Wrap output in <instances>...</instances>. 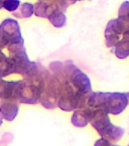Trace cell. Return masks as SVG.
<instances>
[{"label":"cell","instance_id":"6da1fadb","mask_svg":"<svg viewBox=\"0 0 129 146\" xmlns=\"http://www.w3.org/2000/svg\"><path fill=\"white\" fill-rule=\"evenodd\" d=\"M51 72L59 80L60 84H69L81 95L88 96L93 91L91 80L71 60L52 62L50 64Z\"/></svg>","mask_w":129,"mask_h":146},{"label":"cell","instance_id":"7a4b0ae2","mask_svg":"<svg viewBox=\"0 0 129 146\" xmlns=\"http://www.w3.org/2000/svg\"><path fill=\"white\" fill-rule=\"evenodd\" d=\"M107 46L118 59L129 56V21L119 18L112 19L105 30Z\"/></svg>","mask_w":129,"mask_h":146},{"label":"cell","instance_id":"3957f363","mask_svg":"<svg viewBox=\"0 0 129 146\" xmlns=\"http://www.w3.org/2000/svg\"><path fill=\"white\" fill-rule=\"evenodd\" d=\"M128 98L125 93L118 92H92L88 98L87 106L93 110H99L106 113L118 115L125 110Z\"/></svg>","mask_w":129,"mask_h":146},{"label":"cell","instance_id":"277c9868","mask_svg":"<svg viewBox=\"0 0 129 146\" xmlns=\"http://www.w3.org/2000/svg\"><path fill=\"white\" fill-rule=\"evenodd\" d=\"M75 2L71 1H39L34 5V13L37 17L47 18L54 27L65 26L66 9Z\"/></svg>","mask_w":129,"mask_h":146},{"label":"cell","instance_id":"5b68a950","mask_svg":"<svg viewBox=\"0 0 129 146\" xmlns=\"http://www.w3.org/2000/svg\"><path fill=\"white\" fill-rule=\"evenodd\" d=\"M90 123L101 138L109 142H117L125 133V129L114 125L109 119L108 114L102 110L93 109Z\"/></svg>","mask_w":129,"mask_h":146},{"label":"cell","instance_id":"8992f818","mask_svg":"<svg viewBox=\"0 0 129 146\" xmlns=\"http://www.w3.org/2000/svg\"><path fill=\"white\" fill-rule=\"evenodd\" d=\"M61 91V84L51 72L46 68L40 83L41 104L46 109H55L58 107V100Z\"/></svg>","mask_w":129,"mask_h":146},{"label":"cell","instance_id":"52a82bcc","mask_svg":"<svg viewBox=\"0 0 129 146\" xmlns=\"http://www.w3.org/2000/svg\"><path fill=\"white\" fill-rule=\"evenodd\" d=\"M89 96L81 95L69 84H61L58 107L64 111L70 112L88 107Z\"/></svg>","mask_w":129,"mask_h":146},{"label":"cell","instance_id":"ba28073f","mask_svg":"<svg viewBox=\"0 0 129 146\" xmlns=\"http://www.w3.org/2000/svg\"><path fill=\"white\" fill-rule=\"evenodd\" d=\"M13 74H19L25 77L34 67L35 62L30 61L27 56L24 43H17L8 46Z\"/></svg>","mask_w":129,"mask_h":146},{"label":"cell","instance_id":"9c48e42d","mask_svg":"<svg viewBox=\"0 0 129 146\" xmlns=\"http://www.w3.org/2000/svg\"><path fill=\"white\" fill-rule=\"evenodd\" d=\"M0 37L5 47L9 46L24 43L18 22L13 18H5L0 25Z\"/></svg>","mask_w":129,"mask_h":146},{"label":"cell","instance_id":"30bf717a","mask_svg":"<svg viewBox=\"0 0 129 146\" xmlns=\"http://www.w3.org/2000/svg\"><path fill=\"white\" fill-rule=\"evenodd\" d=\"M20 84L21 80L15 82H8L0 77V99L16 101L17 92Z\"/></svg>","mask_w":129,"mask_h":146},{"label":"cell","instance_id":"8fae6325","mask_svg":"<svg viewBox=\"0 0 129 146\" xmlns=\"http://www.w3.org/2000/svg\"><path fill=\"white\" fill-rule=\"evenodd\" d=\"M19 110L18 103L13 100H1L0 114L2 119L7 121H13L16 118Z\"/></svg>","mask_w":129,"mask_h":146},{"label":"cell","instance_id":"7c38bea8","mask_svg":"<svg viewBox=\"0 0 129 146\" xmlns=\"http://www.w3.org/2000/svg\"><path fill=\"white\" fill-rule=\"evenodd\" d=\"M92 113L93 109L90 107L76 110L71 116V123L76 127H84L90 123Z\"/></svg>","mask_w":129,"mask_h":146},{"label":"cell","instance_id":"4fadbf2b","mask_svg":"<svg viewBox=\"0 0 129 146\" xmlns=\"http://www.w3.org/2000/svg\"><path fill=\"white\" fill-rule=\"evenodd\" d=\"M11 74H13V70L9 56L0 50V77H6Z\"/></svg>","mask_w":129,"mask_h":146},{"label":"cell","instance_id":"5bb4252c","mask_svg":"<svg viewBox=\"0 0 129 146\" xmlns=\"http://www.w3.org/2000/svg\"><path fill=\"white\" fill-rule=\"evenodd\" d=\"M34 14V5L25 2L19 6L17 11L12 12L15 17L18 18H26L31 17Z\"/></svg>","mask_w":129,"mask_h":146},{"label":"cell","instance_id":"9a60e30c","mask_svg":"<svg viewBox=\"0 0 129 146\" xmlns=\"http://www.w3.org/2000/svg\"><path fill=\"white\" fill-rule=\"evenodd\" d=\"M20 4L21 2L18 0H5L2 1V8L10 12H15L18 10Z\"/></svg>","mask_w":129,"mask_h":146},{"label":"cell","instance_id":"2e32d148","mask_svg":"<svg viewBox=\"0 0 129 146\" xmlns=\"http://www.w3.org/2000/svg\"><path fill=\"white\" fill-rule=\"evenodd\" d=\"M118 18L129 21V2H124L118 10Z\"/></svg>","mask_w":129,"mask_h":146},{"label":"cell","instance_id":"e0dca14e","mask_svg":"<svg viewBox=\"0 0 129 146\" xmlns=\"http://www.w3.org/2000/svg\"><path fill=\"white\" fill-rule=\"evenodd\" d=\"M94 146H118V145H113V144H112L111 142H109V141L105 140V139H98L97 141H96L95 144H94Z\"/></svg>","mask_w":129,"mask_h":146},{"label":"cell","instance_id":"ac0fdd59","mask_svg":"<svg viewBox=\"0 0 129 146\" xmlns=\"http://www.w3.org/2000/svg\"><path fill=\"white\" fill-rule=\"evenodd\" d=\"M3 48H5V46L3 43H2V40H1V37H0V50H2Z\"/></svg>","mask_w":129,"mask_h":146},{"label":"cell","instance_id":"d6986e66","mask_svg":"<svg viewBox=\"0 0 129 146\" xmlns=\"http://www.w3.org/2000/svg\"><path fill=\"white\" fill-rule=\"evenodd\" d=\"M2 123H3V119L2 118V116H0V126L2 125Z\"/></svg>","mask_w":129,"mask_h":146},{"label":"cell","instance_id":"ffe728a7","mask_svg":"<svg viewBox=\"0 0 129 146\" xmlns=\"http://www.w3.org/2000/svg\"><path fill=\"white\" fill-rule=\"evenodd\" d=\"M2 8V1H0V9Z\"/></svg>","mask_w":129,"mask_h":146},{"label":"cell","instance_id":"44dd1931","mask_svg":"<svg viewBox=\"0 0 129 146\" xmlns=\"http://www.w3.org/2000/svg\"><path fill=\"white\" fill-rule=\"evenodd\" d=\"M126 95H127L128 98H129V92H128V93H126Z\"/></svg>","mask_w":129,"mask_h":146},{"label":"cell","instance_id":"7402d4cb","mask_svg":"<svg viewBox=\"0 0 129 146\" xmlns=\"http://www.w3.org/2000/svg\"><path fill=\"white\" fill-rule=\"evenodd\" d=\"M128 146H129V145H128Z\"/></svg>","mask_w":129,"mask_h":146}]
</instances>
